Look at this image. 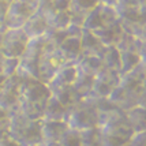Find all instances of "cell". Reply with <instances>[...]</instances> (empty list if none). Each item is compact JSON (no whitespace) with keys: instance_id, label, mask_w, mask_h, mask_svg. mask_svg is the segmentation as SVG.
I'll list each match as a JSON object with an SVG mask.
<instances>
[{"instance_id":"cell-40","label":"cell","mask_w":146,"mask_h":146,"mask_svg":"<svg viewBox=\"0 0 146 146\" xmlns=\"http://www.w3.org/2000/svg\"><path fill=\"white\" fill-rule=\"evenodd\" d=\"M19 1L26 3V4H30V6H36V7L40 4V0H19Z\"/></svg>"},{"instance_id":"cell-23","label":"cell","mask_w":146,"mask_h":146,"mask_svg":"<svg viewBox=\"0 0 146 146\" xmlns=\"http://www.w3.org/2000/svg\"><path fill=\"white\" fill-rule=\"evenodd\" d=\"M126 117H127L128 123L133 128L134 134L146 131V107L137 105L134 108L128 109L126 112Z\"/></svg>"},{"instance_id":"cell-39","label":"cell","mask_w":146,"mask_h":146,"mask_svg":"<svg viewBox=\"0 0 146 146\" xmlns=\"http://www.w3.org/2000/svg\"><path fill=\"white\" fill-rule=\"evenodd\" d=\"M102 4H108V6H116L119 0H98Z\"/></svg>"},{"instance_id":"cell-21","label":"cell","mask_w":146,"mask_h":146,"mask_svg":"<svg viewBox=\"0 0 146 146\" xmlns=\"http://www.w3.org/2000/svg\"><path fill=\"white\" fill-rule=\"evenodd\" d=\"M51 90V96L57 100V101L60 102V104H63L64 107H67V108L70 109L74 104L79 101V100H82L78 93L75 92L74 89V86L72 85H67V86H53V88H49Z\"/></svg>"},{"instance_id":"cell-15","label":"cell","mask_w":146,"mask_h":146,"mask_svg":"<svg viewBox=\"0 0 146 146\" xmlns=\"http://www.w3.org/2000/svg\"><path fill=\"white\" fill-rule=\"evenodd\" d=\"M40 4L42 6L46 15V21H48V30H63L70 27L71 23V15L70 11H55L48 7L46 1L40 0Z\"/></svg>"},{"instance_id":"cell-43","label":"cell","mask_w":146,"mask_h":146,"mask_svg":"<svg viewBox=\"0 0 146 146\" xmlns=\"http://www.w3.org/2000/svg\"><path fill=\"white\" fill-rule=\"evenodd\" d=\"M42 146H60L57 142H48V143H42Z\"/></svg>"},{"instance_id":"cell-33","label":"cell","mask_w":146,"mask_h":146,"mask_svg":"<svg viewBox=\"0 0 146 146\" xmlns=\"http://www.w3.org/2000/svg\"><path fill=\"white\" fill-rule=\"evenodd\" d=\"M49 8L55 11H68L71 6V0H44Z\"/></svg>"},{"instance_id":"cell-32","label":"cell","mask_w":146,"mask_h":146,"mask_svg":"<svg viewBox=\"0 0 146 146\" xmlns=\"http://www.w3.org/2000/svg\"><path fill=\"white\" fill-rule=\"evenodd\" d=\"M10 123H11V113H8L4 109L0 108V137L8 135Z\"/></svg>"},{"instance_id":"cell-31","label":"cell","mask_w":146,"mask_h":146,"mask_svg":"<svg viewBox=\"0 0 146 146\" xmlns=\"http://www.w3.org/2000/svg\"><path fill=\"white\" fill-rule=\"evenodd\" d=\"M19 68V59H13V57H4L1 62V74L10 78L17 74Z\"/></svg>"},{"instance_id":"cell-26","label":"cell","mask_w":146,"mask_h":146,"mask_svg":"<svg viewBox=\"0 0 146 146\" xmlns=\"http://www.w3.org/2000/svg\"><path fill=\"white\" fill-rule=\"evenodd\" d=\"M75 76H76V66L75 64H67L57 72L51 82L48 83V88L72 85L74 81H75Z\"/></svg>"},{"instance_id":"cell-3","label":"cell","mask_w":146,"mask_h":146,"mask_svg":"<svg viewBox=\"0 0 146 146\" xmlns=\"http://www.w3.org/2000/svg\"><path fill=\"white\" fill-rule=\"evenodd\" d=\"M102 146H127L135 135L126 117V112L113 111L100 123Z\"/></svg>"},{"instance_id":"cell-16","label":"cell","mask_w":146,"mask_h":146,"mask_svg":"<svg viewBox=\"0 0 146 146\" xmlns=\"http://www.w3.org/2000/svg\"><path fill=\"white\" fill-rule=\"evenodd\" d=\"M98 3V0H71V6L68 10L71 15V23L82 27L85 18Z\"/></svg>"},{"instance_id":"cell-5","label":"cell","mask_w":146,"mask_h":146,"mask_svg":"<svg viewBox=\"0 0 146 146\" xmlns=\"http://www.w3.org/2000/svg\"><path fill=\"white\" fill-rule=\"evenodd\" d=\"M68 127L85 131L89 128H94L100 126V115L96 107L94 97H86L74 104L70 108L68 119H67Z\"/></svg>"},{"instance_id":"cell-1","label":"cell","mask_w":146,"mask_h":146,"mask_svg":"<svg viewBox=\"0 0 146 146\" xmlns=\"http://www.w3.org/2000/svg\"><path fill=\"white\" fill-rule=\"evenodd\" d=\"M17 75L21 79V102L18 111L29 119L42 120L46 102L51 98V90L48 85H45L37 78L23 74L19 68L17 71Z\"/></svg>"},{"instance_id":"cell-4","label":"cell","mask_w":146,"mask_h":146,"mask_svg":"<svg viewBox=\"0 0 146 146\" xmlns=\"http://www.w3.org/2000/svg\"><path fill=\"white\" fill-rule=\"evenodd\" d=\"M41 121L26 117L19 111L11 113L8 137L21 146H37L42 143Z\"/></svg>"},{"instance_id":"cell-41","label":"cell","mask_w":146,"mask_h":146,"mask_svg":"<svg viewBox=\"0 0 146 146\" xmlns=\"http://www.w3.org/2000/svg\"><path fill=\"white\" fill-rule=\"evenodd\" d=\"M139 40L141 41H143V42H146V27L141 32V34H139Z\"/></svg>"},{"instance_id":"cell-30","label":"cell","mask_w":146,"mask_h":146,"mask_svg":"<svg viewBox=\"0 0 146 146\" xmlns=\"http://www.w3.org/2000/svg\"><path fill=\"white\" fill-rule=\"evenodd\" d=\"M82 133V146H102L100 127L89 128Z\"/></svg>"},{"instance_id":"cell-34","label":"cell","mask_w":146,"mask_h":146,"mask_svg":"<svg viewBox=\"0 0 146 146\" xmlns=\"http://www.w3.org/2000/svg\"><path fill=\"white\" fill-rule=\"evenodd\" d=\"M130 146H146V131L135 134L130 142Z\"/></svg>"},{"instance_id":"cell-29","label":"cell","mask_w":146,"mask_h":146,"mask_svg":"<svg viewBox=\"0 0 146 146\" xmlns=\"http://www.w3.org/2000/svg\"><path fill=\"white\" fill-rule=\"evenodd\" d=\"M57 143L60 146H82V133L79 130L68 127Z\"/></svg>"},{"instance_id":"cell-44","label":"cell","mask_w":146,"mask_h":146,"mask_svg":"<svg viewBox=\"0 0 146 146\" xmlns=\"http://www.w3.org/2000/svg\"><path fill=\"white\" fill-rule=\"evenodd\" d=\"M13 1L14 0H0V3H3V4H6V6H10Z\"/></svg>"},{"instance_id":"cell-2","label":"cell","mask_w":146,"mask_h":146,"mask_svg":"<svg viewBox=\"0 0 146 146\" xmlns=\"http://www.w3.org/2000/svg\"><path fill=\"white\" fill-rule=\"evenodd\" d=\"M145 83L146 72L143 67L139 64L133 71L121 75L120 82L117 85V88L112 92V94L109 96V100L120 111L127 112L128 109L138 105Z\"/></svg>"},{"instance_id":"cell-47","label":"cell","mask_w":146,"mask_h":146,"mask_svg":"<svg viewBox=\"0 0 146 146\" xmlns=\"http://www.w3.org/2000/svg\"><path fill=\"white\" fill-rule=\"evenodd\" d=\"M127 146H130V145H127Z\"/></svg>"},{"instance_id":"cell-18","label":"cell","mask_w":146,"mask_h":146,"mask_svg":"<svg viewBox=\"0 0 146 146\" xmlns=\"http://www.w3.org/2000/svg\"><path fill=\"white\" fill-rule=\"evenodd\" d=\"M81 33H82V30L68 36L57 46L70 64H75L78 62V59L81 57Z\"/></svg>"},{"instance_id":"cell-37","label":"cell","mask_w":146,"mask_h":146,"mask_svg":"<svg viewBox=\"0 0 146 146\" xmlns=\"http://www.w3.org/2000/svg\"><path fill=\"white\" fill-rule=\"evenodd\" d=\"M138 105H141V107H146V83H145V86H143V90H142V93H141V97H139V102H138Z\"/></svg>"},{"instance_id":"cell-24","label":"cell","mask_w":146,"mask_h":146,"mask_svg":"<svg viewBox=\"0 0 146 146\" xmlns=\"http://www.w3.org/2000/svg\"><path fill=\"white\" fill-rule=\"evenodd\" d=\"M93 81H94V76L83 72V71H81L76 67V76H75L74 83H72V86H74L75 92L78 93V96L81 98H86V97L92 96Z\"/></svg>"},{"instance_id":"cell-11","label":"cell","mask_w":146,"mask_h":146,"mask_svg":"<svg viewBox=\"0 0 146 146\" xmlns=\"http://www.w3.org/2000/svg\"><path fill=\"white\" fill-rule=\"evenodd\" d=\"M121 74L117 71L104 68L97 75L93 81V88H92V97L96 98H109L117 85L120 82Z\"/></svg>"},{"instance_id":"cell-14","label":"cell","mask_w":146,"mask_h":146,"mask_svg":"<svg viewBox=\"0 0 146 146\" xmlns=\"http://www.w3.org/2000/svg\"><path fill=\"white\" fill-rule=\"evenodd\" d=\"M22 29L30 40L45 36V33L48 32L49 27H48V21H46L45 11L41 4H38L37 10L33 13V15L29 18V21L26 22Z\"/></svg>"},{"instance_id":"cell-10","label":"cell","mask_w":146,"mask_h":146,"mask_svg":"<svg viewBox=\"0 0 146 146\" xmlns=\"http://www.w3.org/2000/svg\"><path fill=\"white\" fill-rule=\"evenodd\" d=\"M45 46H46V40L44 36L30 40L25 53L19 59V70L26 75L38 79V63Z\"/></svg>"},{"instance_id":"cell-45","label":"cell","mask_w":146,"mask_h":146,"mask_svg":"<svg viewBox=\"0 0 146 146\" xmlns=\"http://www.w3.org/2000/svg\"><path fill=\"white\" fill-rule=\"evenodd\" d=\"M0 26H3V23H1V22H0Z\"/></svg>"},{"instance_id":"cell-19","label":"cell","mask_w":146,"mask_h":146,"mask_svg":"<svg viewBox=\"0 0 146 146\" xmlns=\"http://www.w3.org/2000/svg\"><path fill=\"white\" fill-rule=\"evenodd\" d=\"M68 124L67 121H53V120H42L41 121V135L42 143L48 142H59L63 134L67 131Z\"/></svg>"},{"instance_id":"cell-13","label":"cell","mask_w":146,"mask_h":146,"mask_svg":"<svg viewBox=\"0 0 146 146\" xmlns=\"http://www.w3.org/2000/svg\"><path fill=\"white\" fill-rule=\"evenodd\" d=\"M19 86H21V79L15 74L7 78L0 89V108L4 109L8 113H14L19 108V102H21Z\"/></svg>"},{"instance_id":"cell-8","label":"cell","mask_w":146,"mask_h":146,"mask_svg":"<svg viewBox=\"0 0 146 146\" xmlns=\"http://www.w3.org/2000/svg\"><path fill=\"white\" fill-rule=\"evenodd\" d=\"M30 38L26 36L23 29H6L3 30L0 40V51L4 57L21 59L29 45Z\"/></svg>"},{"instance_id":"cell-20","label":"cell","mask_w":146,"mask_h":146,"mask_svg":"<svg viewBox=\"0 0 146 146\" xmlns=\"http://www.w3.org/2000/svg\"><path fill=\"white\" fill-rule=\"evenodd\" d=\"M92 33L101 41L102 45H105V46H115V45L119 42V40L123 36L124 30H123L120 21H119V22H116L113 25L104 26V27L96 30V32H92Z\"/></svg>"},{"instance_id":"cell-25","label":"cell","mask_w":146,"mask_h":146,"mask_svg":"<svg viewBox=\"0 0 146 146\" xmlns=\"http://www.w3.org/2000/svg\"><path fill=\"white\" fill-rule=\"evenodd\" d=\"M75 66L81 71L89 74V75L96 76L101 70H104V63H102L101 57L97 56H86V55H81V57L78 59V62Z\"/></svg>"},{"instance_id":"cell-7","label":"cell","mask_w":146,"mask_h":146,"mask_svg":"<svg viewBox=\"0 0 146 146\" xmlns=\"http://www.w3.org/2000/svg\"><path fill=\"white\" fill-rule=\"evenodd\" d=\"M67 64L70 63L66 60L60 49L46 42V46L44 48L40 63H38V79L45 85H48L57 72Z\"/></svg>"},{"instance_id":"cell-12","label":"cell","mask_w":146,"mask_h":146,"mask_svg":"<svg viewBox=\"0 0 146 146\" xmlns=\"http://www.w3.org/2000/svg\"><path fill=\"white\" fill-rule=\"evenodd\" d=\"M37 7L22 3L19 0H14L7 10L3 26L6 29H22L33 13L37 10Z\"/></svg>"},{"instance_id":"cell-28","label":"cell","mask_w":146,"mask_h":146,"mask_svg":"<svg viewBox=\"0 0 146 146\" xmlns=\"http://www.w3.org/2000/svg\"><path fill=\"white\" fill-rule=\"evenodd\" d=\"M102 63L105 68L120 72V52L116 46H107L102 55Z\"/></svg>"},{"instance_id":"cell-17","label":"cell","mask_w":146,"mask_h":146,"mask_svg":"<svg viewBox=\"0 0 146 146\" xmlns=\"http://www.w3.org/2000/svg\"><path fill=\"white\" fill-rule=\"evenodd\" d=\"M105 45L101 44V41L96 37L94 34L89 30L82 29L81 33V55L86 56H97L101 57L105 52Z\"/></svg>"},{"instance_id":"cell-6","label":"cell","mask_w":146,"mask_h":146,"mask_svg":"<svg viewBox=\"0 0 146 146\" xmlns=\"http://www.w3.org/2000/svg\"><path fill=\"white\" fill-rule=\"evenodd\" d=\"M115 7L119 14L123 30L139 38L141 32L146 27V4L117 3Z\"/></svg>"},{"instance_id":"cell-46","label":"cell","mask_w":146,"mask_h":146,"mask_svg":"<svg viewBox=\"0 0 146 146\" xmlns=\"http://www.w3.org/2000/svg\"><path fill=\"white\" fill-rule=\"evenodd\" d=\"M37 146H42V143H41V145H37Z\"/></svg>"},{"instance_id":"cell-9","label":"cell","mask_w":146,"mask_h":146,"mask_svg":"<svg viewBox=\"0 0 146 146\" xmlns=\"http://www.w3.org/2000/svg\"><path fill=\"white\" fill-rule=\"evenodd\" d=\"M119 21H120V18H119V14H117L116 7L98 3L88 14V17L85 18L82 29L89 30V32H96V30L101 29L104 26L113 25V23L119 22Z\"/></svg>"},{"instance_id":"cell-42","label":"cell","mask_w":146,"mask_h":146,"mask_svg":"<svg viewBox=\"0 0 146 146\" xmlns=\"http://www.w3.org/2000/svg\"><path fill=\"white\" fill-rule=\"evenodd\" d=\"M6 79H7L6 76L3 75V74H0V89H1V86H3V83L6 82Z\"/></svg>"},{"instance_id":"cell-35","label":"cell","mask_w":146,"mask_h":146,"mask_svg":"<svg viewBox=\"0 0 146 146\" xmlns=\"http://www.w3.org/2000/svg\"><path fill=\"white\" fill-rule=\"evenodd\" d=\"M0 146H21V145H18L8 135H4V137H0Z\"/></svg>"},{"instance_id":"cell-38","label":"cell","mask_w":146,"mask_h":146,"mask_svg":"<svg viewBox=\"0 0 146 146\" xmlns=\"http://www.w3.org/2000/svg\"><path fill=\"white\" fill-rule=\"evenodd\" d=\"M117 3H126V4H146V0H119Z\"/></svg>"},{"instance_id":"cell-36","label":"cell","mask_w":146,"mask_h":146,"mask_svg":"<svg viewBox=\"0 0 146 146\" xmlns=\"http://www.w3.org/2000/svg\"><path fill=\"white\" fill-rule=\"evenodd\" d=\"M139 55H141V66L143 67V70L146 72V42H143V41H142V45H141Z\"/></svg>"},{"instance_id":"cell-22","label":"cell","mask_w":146,"mask_h":146,"mask_svg":"<svg viewBox=\"0 0 146 146\" xmlns=\"http://www.w3.org/2000/svg\"><path fill=\"white\" fill-rule=\"evenodd\" d=\"M68 112H70V109L67 108V107H64L63 104H60L57 100H55L51 96V98L46 102L42 120L67 121V119H68Z\"/></svg>"},{"instance_id":"cell-27","label":"cell","mask_w":146,"mask_h":146,"mask_svg":"<svg viewBox=\"0 0 146 146\" xmlns=\"http://www.w3.org/2000/svg\"><path fill=\"white\" fill-rule=\"evenodd\" d=\"M141 64L139 52H120V74H127Z\"/></svg>"}]
</instances>
